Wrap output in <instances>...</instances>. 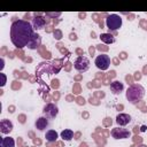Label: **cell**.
Here are the masks:
<instances>
[{"label":"cell","mask_w":147,"mask_h":147,"mask_svg":"<svg viewBox=\"0 0 147 147\" xmlns=\"http://www.w3.org/2000/svg\"><path fill=\"white\" fill-rule=\"evenodd\" d=\"M33 26L25 20L14 21L10 25V40L17 48L26 47L33 37Z\"/></svg>","instance_id":"6da1fadb"},{"label":"cell","mask_w":147,"mask_h":147,"mask_svg":"<svg viewBox=\"0 0 147 147\" xmlns=\"http://www.w3.org/2000/svg\"><path fill=\"white\" fill-rule=\"evenodd\" d=\"M144 95H145V88L141 85H132L126 91V99L132 103L137 102L138 100H141Z\"/></svg>","instance_id":"7a4b0ae2"},{"label":"cell","mask_w":147,"mask_h":147,"mask_svg":"<svg viewBox=\"0 0 147 147\" xmlns=\"http://www.w3.org/2000/svg\"><path fill=\"white\" fill-rule=\"evenodd\" d=\"M106 25L110 31H116L122 26V17L117 14H110L106 18Z\"/></svg>","instance_id":"3957f363"},{"label":"cell","mask_w":147,"mask_h":147,"mask_svg":"<svg viewBox=\"0 0 147 147\" xmlns=\"http://www.w3.org/2000/svg\"><path fill=\"white\" fill-rule=\"evenodd\" d=\"M74 67L78 72H85L90 68V60L86 56H78L74 62Z\"/></svg>","instance_id":"277c9868"},{"label":"cell","mask_w":147,"mask_h":147,"mask_svg":"<svg viewBox=\"0 0 147 147\" xmlns=\"http://www.w3.org/2000/svg\"><path fill=\"white\" fill-rule=\"evenodd\" d=\"M94 64L98 69L100 70H107L110 65V57L107 55V54H101V55H98L95 57V61H94Z\"/></svg>","instance_id":"5b68a950"},{"label":"cell","mask_w":147,"mask_h":147,"mask_svg":"<svg viewBox=\"0 0 147 147\" xmlns=\"http://www.w3.org/2000/svg\"><path fill=\"white\" fill-rule=\"evenodd\" d=\"M110 133L114 139H126V138H130L131 136V132L129 130L122 129V127H114Z\"/></svg>","instance_id":"8992f818"},{"label":"cell","mask_w":147,"mask_h":147,"mask_svg":"<svg viewBox=\"0 0 147 147\" xmlns=\"http://www.w3.org/2000/svg\"><path fill=\"white\" fill-rule=\"evenodd\" d=\"M42 113H44V116L49 119V118H54L57 115L59 109L54 103H47V105H45V107L42 109Z\"/></svg>","instance_id":"52a82bcc"},{"label":"cell","mask_w":147,"mask_h":147,"mask_svg":"<svg viewBox=\"0 0 147 147\" xmlns=\"http://www.w3.org/2000/svg\"><path fill=\"white\" fill-rule=\"evenodd\" d=\"M11 130H13V123L7 118L1 119V122H0V132L3 133V134H8V133L11 132Z\"/></svg>","instance_id":"ba28073f"},{"label":"cell","mask_w":147,"mask_h":147,"mask_svg":"<svg viewBox=\"0 0 147 147\" xmlns=\"http://www.w3.org/2000/svg\"><path fill=\"white\" fill-rule=\"evenodd\" d=\"M46 24V20L41 15H36L34 18L32 20V26L34 30H41Z\"/></svg>","instance_id":"9c48e42d"},{"label":"cell","mask_w":147,"mask_h":147,"mask_svg":"<svg viewBox=\"0 0 147 147\" xmlns=\"http://www.w3.org/2000/svg\"><path fill=\"white\" fill-rule=\"evenodd\" d=\"M131 122V116L129 114H124V113H121L116 116V123L119 125V126H125L127 125L129 123Z\"/></svg>","instance_id":"30bf717a"},{"label":"cell","mask_w":147,"mask_h":147,"mask_svg":"<svg viewBox=\"0 0 147 147\" xmlns=\"http://www.w3.org/2000/svg\"><path fill=\"white\" fill-rule=\"evenodd\" d=\"M124 90V85L122 82L119 80H114L110 83V91L114 93V94H119L122 91Z\"/></svg>","instance_id":"8fae6325"},{"label":"cell","mask_w":147,"mask_h":147,"mask_svg":"<svg viewBox=\"0 0 147 147\" xmlns=\"http://www.w3.org/2000/svg\"><path fill=\"white\" fill-rule=\"evenodd\" d=\"M40 44H41V37L38 33H34L26 47L30 48V49H36L38 46H40Z\"/></svg>","instance_id":"7c38bea8"},{"label":"cell","mask_w":147,"mask_h":147,"mask_svg":"<svg viewBox=\"0 0 147 147\" xmlns=\"http://www.w3.org/2000/svg\"><path fill=\"white\" fill-rule=\"evenodd\" d=\"M34 125H36V129H38L39 131H42V130H45V129L47 127V125H48V118H46L45 116H41V117L37 118Z\"/></svg>","instance_id":"4fadbf2b"},{"label":"cell","mask_w":147,"mask_h":147,"mask_svg":"<svg viewBox=\"0 0 147 147\" xmlns=\"http://www.w3.org/2000/svg\"><path fill=\"white\" fill-rule=\"evenodd\" d=\"M57 137H59V134H57V132L54 131V130H48V131L46 132V134H45V138H46V140H47L48 142H55L56 139H57Z\"/></svg>","instance_id":"5bb4252c"},{"label":"cell","mask_w":147,"mask_h":147,"mask_svg":"<svg viewBox=\"0 0 147 147\" xmlns=\"http://www.w3.org/2000/svg\"><path fill=\"white\" fill-rule=\"evenodd\" d=\"M61 138L63 139V140H65V141H70L72 138H74V131L72 130H70V129H65V130H63L62 132H61Z\"/></svg>","instance_id":"9a60e30c"},{"label":"cell","mask_w":147,"mask_h":147,"mask_svg":"<svg viewBox=\"0 0 147 147\" xmlns=\"http://www.w3.org/2000/svg\"><path fill=\"white\" fill-rule=\"evenodd\" d=\"M0 146H2V147H15V141H14L13 138L6 137V138H2L1 139Z\"/></svg>","instance_id":"2e32d148"},{"label":"cell","mask_w":147,"mask_h":147,"mask_svg":"<svg viewBox=\"0 0 147 147\" xmlns=\"http://www.w3.org/2000/svg\"><path fill=\"white\" fill-rule=\"evenodd\" d=\"M100 39H101V41H103L105 44H113V42H115L114 36L110 34V33H102V34L100 36Z\"/></svg>","instance_id":"e0dca14e"},{"label":"cell","mask_w":147,"mask_h":147,"mask_svg":"<svg viewBox=\"0 0 147 147\" xmlns=\"http://www.w3.org/2000/svg\"><path fill=\"white\" fill-rule=\"evenodd\" d=\"M0 76H1V78H2L1 86H5V84H6V76H5V74H0Z\"/></svg>","instance_id":"ac0fdd59"},{"label":"cell","mask_w":147,"mask_h":147,"mask_svg":"<svg viewBox=\"0 0 147 147\" xmlns=\"http://www.w3.org/2000/svg\"><path fill=\"white\" fill-rule=\"evenodd\" d=\"M46 15H47V16H54V17H55V16H59L60 13H55V14H54V13H47Z\"/></svg>","instance_id":"d6986e66"},{"label":"cell","mask_w":147,"mask_h":147,"mask_svg":"<svg viewBox=\"0 0 147 147\" xmlns=\"http://www.w3.org/2000/svg\"><path fill=\"white\" fill-rule=\"evenodd\" d=\"M1 147H2V146H1Z\"/></svg>","instance_id":"ffe728a7"}]
</instances>
